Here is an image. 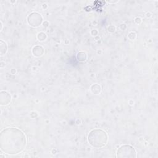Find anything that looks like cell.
<instances>
[{"mask_svg": "<svg viewBox=\"0 0 158 158\" xmlns=\"http://www.w3.org/2000/svg\"><path fill=\"white\" fill-rule=\"evenodd\" d=\"M1 149L7 154H17L25 146V136L17 128H8L1 132Z\"/></svg>", "mask_w": 158, "mask_h": 158, "instance_id": "6da1fadb", "label": "cell"}, {"mask_svg": "<svg viewBox=\"0 0 158 158\" xmlns=\"http://www.w3.org/2000/svg\"><path fill=\"white\" fill-rule=\"evenodd\" d=\"M88 141L93 147L99 148L106 144L107 136L104 131L100 129H94L89 133Z\"/></svg>", "mask_w": 158, "mask_h": 158, "instance_id": "7a4b0ae2", "label": "cell"}, {"mask_svg": "<svg viewBox=\"0 0 158 158\" xmlns=\"http://www.w3.org/2000/svg\"><path fill=\"white\" fill-rule=\"evenodd\" d=\"M118 157H136V152L133 147L130 145L125 144L122 146L117 152Z\"/></svg>", "mask_w": 158, "mask_h": 158, "instance_id": "3957f363", "label": "cell"}, {"mask_svg": "<svg viewBox=\"0 0 158 158\" xmlns=\"http://www.w3.org/2000/svg\"><path fill=\"white\" fill-rule=\"evenodd\" d=\"M42 22V17L36 12L30 14L28 17V22L30 25L33 27L38 26Z\"/></svg>", "mask_w": 158, "mask_h": 158, "instance_id": "277c9868", "label": "cell"}, {"mask_svg": "<svg viewBox=\"0 0 158 158\" xmlns=\"http://www.w3.org/2000/svg\"><path fill=\"white\" fill-rule=\"evenodd\" d=\"M38 46H35V47L33 48V49L32 50V52H33V55L35 56H38V57L42 56L43 52H44L43 48L41 47L40 50H38Z\"/></svg>", "mask_w": 158, "mask_h": 158, "instance_id": "5b68a950", "label": "cell"}, {"mask_svg": "<svg viewBox=\"0 0 158 158\" xmlns=\"http://www.w3.org/2000/svg\"><path fill=\"white\" fill-rule=\"evenodd\" d=\"M38 40H40V41H43V40H44L45 39H46V34L44 33H43V32H41V33H39L38 35Z\"/></svg>", "mask_w": 158, "mask_h": 158, "instance_id": "8992f818", "label": "cell"}]
</instances>
